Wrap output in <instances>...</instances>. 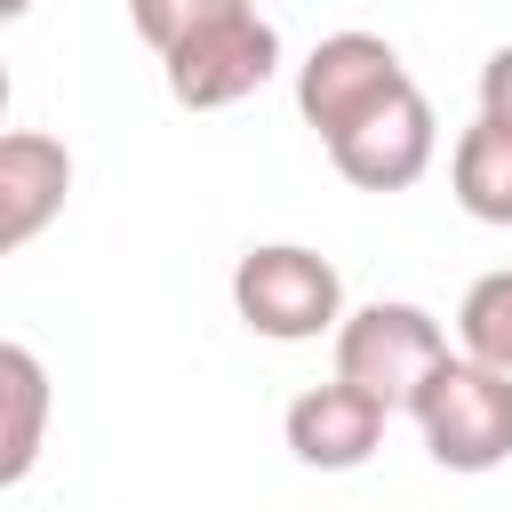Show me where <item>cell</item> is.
I'll use <instances>...</instances> for the list:
<instances>
[{"label":"cell","instance_id":"6da1fadb","mask_svg":"<svg viewBox=\"0 0 512 512\" xmlns=\"http://www.w3.org/2000/svg\"><path fill=\"white\" fill-rule=\"evenodd\" d=\"M408 416H416L424 456L440 472H496V464H512V368L448 352L424 376V392L408 400Z\"/></svg>","mask_w":512,"mask_h":512},{"label":"cell","instance_id":"7a4b0ae2","mask_svg":"<svg viewBox=\"0 0 512 512\" xmlns=\"http://www.w3.org/2000/svg\"><path fill=\"white\" fill-rule=\"evenodd\" d=\"M232 312H240V328L264 336V344L336 336V328H344V272H336L320 248H296V240L248 248V256L232 264Z\"/></svg>","mask_w":512,"mask_h":512},{"label":"cell","instance_id":"3957f363","mask_svg":"<svg viewBox=\"0 0 512 512\" xmlns=\"http://www.w3.org/2000/svg\"><path fill=\"white\" fill-rule=\"evenodd\" d=\"M448 352H456L448 328L408 296H376V304L344 312V328H336V376L384 408H408Z\"/></svg>","mask_w":512,"mask_h":512},{"label":"cell","instance_id":"277c9868","mask_svg":"<svg viewBox=\"0 0 512 512\" xmlns=\"http://www.w3.org/2000/svg\"><path fill=\"white\" fill-rule=\"evenodd\" d=\"M400 88H416V80H408V64H400V48L384 32H328L296 64V112H304V128H320V144L352 136Z\"/></svg>","mask_w":512,"mask_h":512},{"label":"cell","instance_id":"5b68a950","mask_svg":"<svg viewBox=\"0 0 512 512\" xmlns=\"http://www.w3.org/2000/svg\"><path fill=\"white\" fill-rule=\"evenodd\" d=\"M160 72H168V96L184 112H224V104L256 96L280 72V32L256 8H240V16H224L208 32H192L176 56H160Z\"/></svg>","mask_w":512,"mask_h":512},{"label":"cell","instance_id":"8992f818","mask_svg":"<svg viewBox=\"0 0 512 512\" xmlns=\"http://www.w3.org/2000/svg\"><path fill=\"white\" fill-rule=\"evenodd\" d=\"M432 152H440V120H432V96L424 88H400L384 112H368L352 136L328 144L336 176L360 184V192H408L432 168Z\"/></svg>","mask_w":512,"mask_h":512},{"label":"cell","instance_id":"52a82bcc","mask_svg":"<svg viewBox=\"0 0 512 512\" xmlns=\"http://www.w3.org/2000/svg\"><path fill=\"white\" fill-rule=\"evenodd\" d=\"M384 424H392L384 400H368L344 376H328V384H304L288 400V424L280 432H288V456L296 464H312V472H360L384 448Z\"/></svg>","mask_w":512,"mask_h":512},{"label":"cell","instance_id":"ba28073f","mask_svg":"<svg viewBox=\"0 0 512 512\" xmlns=\"http://www.w3.org/2000/svg\"><path fill=\"white\" fill-rule=\"evenodd\" d=\"M64 192H72V152L56 136L40 128L0 136V248H32L64 216Z\"/></svg>","mask_w":512,"mask_h":512},{"label":"cell","instance_id":"9c48e42d","mask_svg":"<svg viewBox=\"0 0 512 512\" xmlns=\"http://www.w3.org/2000/svg\"><path fill=\"white\" fill-rule=\"evenodd\" d=\"M448 192L472 224H512V120H472L448 152Z\"/></svg>","mask_w":512,"mask_h":512},{"label":"cell","instance_id":"30bf717a","mask_svg":"<svg viewBox=\"0 0 512 512\" xmlns=\"http://www.w3.org/2000/svg\"><path fill=\"white\" fill-rule=\"evenodd\" d=\"M0 480L16 488L40 464V432H48V368L32 344H0Z\"/></svg>","mask_w":512,"mask_h":512},{"label":"cell","instance_id":"8fae6325","mask_svg":"<svg viewBox=\"0 0 512 512\" xmlns=\"http://www.w3.org/2000/svg\"><path fill=\"white\" fill-rule=\"evenodd\" d=\"M456 352L488 360V368H512V264L504 272H480L456 304Z\"/></svg>","mask_w":512,"mask_h":512},{"label":"cell","instance_id":"7c38bea8","mask_svg":"<svg viewBox=\"0 0 512 512\" xmlns=\"http://www.w3.org/2000/svg\"><path fill=\"white\" fill-rule=\"evenodd\" d=\"M240 8H256V0H128V24L144 32L152 56H176L192 32H208V24L240 16Z\"/></svg>","mask_w":512,"mask_h":512},{"label":"cell","instance_id":"4fadbf2b","mask_svg":"<svg viewBox=\"0 0 512 512\" xmlns=\"http://www.w3.org/2000/svg\"><path fill=\"white\" fill-rule=\"evenodd\" d=\"M480 112H488V120H512V40L480 64Z\"/></svg>","mask_w":512,"mask_h":512},{"label":"cell","instance_id":"5bb4252c","mask_svg":"<svg viewBox=\"0 0 512 512\" xmlns=\"http://www.w3.org/2000/svg\"><path fill=\"white\" fill-rule=\"evenodd\" d=\"M0 8H8V16H24V8H32V0H0Z\"/></svg>","mask_w":512,"mask_h":512}]
</instances>
